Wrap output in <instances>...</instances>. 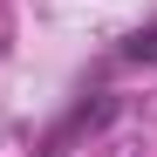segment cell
<instances>
[{
  "label": "cell",
  "instance_id": "6da1fadb",
  "mask_svg": "<svg viewBox=\"0 0 157 157\" xmlns=\"http://www.w3.org/2000/svg\"><path fill=\"white\" fill-rule=\"evenodd\" d=\"M116 62H123V68H150V62H157V28H137V34L116 48Z\"/></svg>",
  "mask_w": 157,
  "mask_h": 157
}]
</instances>
